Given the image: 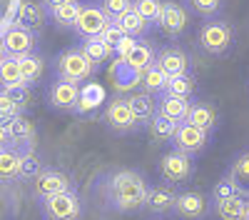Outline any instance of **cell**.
<instances>
[{
    "mask_svg": "<svg viewBox=\"0 0 249 220\" xmlns=\"http://www.w3.org/2000/svg\"><path fill=\"white\" fill-rule=\"evenodd\" d=\"M247 205H249V195L247 193H237L232 198L217 200V203H214V213H217L219 220H244Z\"/></svg>",
    "mask_w": 249,
    "mask_h": 220,
    "instance_id": "cell-20",
    "label": "cell"
},
{
    "mask_svg": "<svg viewBox=\"0 0 249 220\" xmlns=\"http://www.w3.org/2000/svg\"><path fill=\"white\" fill-rule=\"evenodd\" d=\"M234 45V28L219 18H207L199 25V48L210 55H227Z\"/></svg>",
    "mask_w": 249,
    "mask_h": 220,
    "instance_id": "cell-3",
    "label": "cell"
},
{
    "mask_svg": "<svg viewBox=\"0 0 249 220\" xmlns=\"http://www.w3.org/2000/svg\"><path fill=\"white\" fill-rule=\"evenodd\" d=\"M95 70L97 68L82 55L80 48H65L53 58V73H55V78H62V80L88 83V80L95 75Z\"/></svg>",
    "mask_w": 249,
    "mask_h": 220,
    "instance_id": "cell-2",
    "label": "cell"
},
{
    "mask_svg": "<svg viewBox=\"0 0 249 220\" xmlns=\"http://www.w3.org/2000/svg\"><path fill=\"white\" fill-rule=\"evenodd\" d=\"M135 43H137V38H130V35H124V38L120 40V43L115 45V50H112V53L117 55V60H122L124 55H127V53H130V50L135 48Z\"/></svg>",
    "mask_w": 249,
    "mask_h": 220,
    "instance_id": "cell-41",
    "label": "cell"
},
{
    "mask_svg": "<svg viewBox=\"0 0 249 220\" xmlns=\"http://www.w3.org/2000/svg\"><path fill=\"white\" fill-rule=\"evenodd\" d=\"M197 90V80L192 73H182V75H172L167 78V83H164V93L167 95H177V98H190L195 95Z\"/></svg>",
    "mask_w": 249,
    "mask_h": 220,
    "instance_id": "cell-27",
    "label": "cell"
},
{
    "mask_svg": "<svg viewBox=\"0 0 249 220\" xmlns=\"http://www.w3.org/2000/svg\"><path fill=\"white\" fill-rule=\"evenodd\" d=\"M160 175L167 185H184L190 183L195 175V163L190 155H184L179 150H170L167 155H162L160 160Z\"/></svg>",
    "mask_w": 249,
    "mask_h": 220,
    "instance_id": "cell-6",
    "label": "cell"
},
{
    "mask_svg": "<svg viewBox=\"0 0 249 220\" xmlns=\"http://www.w3.org/2000/svg\"><path fill=\"white\" fill-rule=\"evenodd\" d=\"M140 75L135 68H130L124 60H117V63L112 65V83L115 88L122 93V90H132L135 85H140Z\"/></svg>",
    "mask_w": 249,
    "mask_h": 220,
    "instance_id": "cell-28",
    "label": "cell"
},
{
    "mask_svg": "<svg viewBox=\"0 0 249 220\" xmlns=\"http://www.w3.org/2000/svg\"><path fill=\"white\" fill-rule=\"evenodd\" d=\"M175 200H177V193H175V185H167V183H160V185H150L147 190V208L150 213L155 215H162V213H170L175 208Z\"/></svg>",
    "mask_w": 249,
    "mask_h": 220,
    "instance_id": "cell-17",
    "label": "cell"
},
{
    "mask_svg": "<svg viewBox=\"0 0 249 220\" xmlns=\"http://www.w3.org/2000/svg\"><path fill=\"white\" fill-rule=\"evenodd\" d=\"M127 103H130V110L135 113V118L140 120V125H147L152 115L157 113V100L150 93H135L127 98Z\"/></svg>",
    "mask_w": 249,
    "mask_h": 220,
    "instance_id": "cell-24",
    "label": "cell"
},
{
    "mask_svg": "<svg viewBox=\"0 0 249 220\" xmlns=\"http://www.w3.org/2000/svg\"><path fill=\"white\" fill-rule=\"evenodd\" d=\"M192 100L190 98H177V95H167V93H160L157 98V115L172 120V123H184L187 113H190Z\"/></svg>",
    "mask_w": 249,
    "mask_h": 220,
    "instance_id": "cell-16",
    "label": "cell"
},
{
    "mask_svg": "<svg viewBox=\"0 0 249 220\" xmlns=\"http://www.w3.org/2000/svg\"><path fill=\"white\" fill-rule=\"evenodd\" d=\"M217 120H219V113L212 103H207V100H197V103L190 105V113H187V120L184 123H192L207 133H212L217 128Z\"/></svg>",
    "mask_w": 249,
    "mask_h": 220,
    "instance_id": "cell-19",
    "label": "cell"
},
{
    "mask_svg": "<svg viewBox=\"0 0 249 220\" xmlns=\"http://www.w3.org/2000/svg\"><path fill=\"white\" fill-rule=\"evenodd\" d=\"M77 10H80V3L77 0H68V3H60L55 8L48 10L50 20L60 28H72L75 25V18H77Z\"/></svg>",
    "mask_w": 249,
    "mask_h": 220,
    "instance_id": "cell-31",
    "label": "cell"
},
{
    "mask_svg": "<svg viewBox=\"0 0 249 220\" xmlns=\"http://www.w3.org/2000/svg\"><path fill=\"white\" fill-rule=\"evenodd\" d=\"M132 10L152 28V25H157V20H160L162 0H132Z\"/></svg>",
    "mask_w": 249,
    "mask_h": 220,
    "instance_id": "cell-34",
    "label": "cell"
},
{
    "mask_svg": "<svg viewBox=\"0 0 249 220\" xmlns=\"http://www.w3.org/2000/svg\"><path fill=\"white\" fill-rule=\"evenodd\" d=\"M172 145H175V150L195 158V155L204 153V148L210 145V133L192 123H179L172 135Z\"/></svg>",
    "mask_w": 249,
    "mask_h": 220,
    "instance_id": "cell-9",
    "label": "cell"
},
{
    "mask_svg": "<svg viewBox=\"0 0 249 220\" xmlns=\"http://www.w3.org/2000/svg\"><path fill=\"white\" fill-rule=\"evenodd\" d=\"M3 55H5V50H3V43H0V60H3Z\"/></svg>",
    "mask_w": 249,
    "mask_h": 220,
    "instance_id": "cell-44",
    "label": "cell"
},
{
    "mask_svg": "<svg viewBox=\"0 0 249 220\" xmlns=\"http://www.w3.org/2000/svg\"><path fill=\"white\" fill-rule=\"evenodd\" d=\"M155 58H157V53H155V48L147 43V40H137L135 48L124 55L122 60H124L130 68H135L137 73H142V70H147V68L155 63Z\"/></svg>",
    "mask_w": 249,
    "mask_h": 220,
    "instance_id": "cell-22",
    "label": "cell"
},
{
    "mask_svg": "<svg viewBox=\"0 0 249 220\" xmlns=\"http://www.w3.org/2000/svg\"><path fill=\"white\" fill-rule=\"evenodd\" d=\"M177 130V123H172V120L162 118V115H152V120L147 123V133L150 138L155 140V143H172V135Z\"/></svg>",
    "mask_w": 249,
    "mask_h": 220,
    "instance_id": "cell-29",
    "label": "cell"
},
{
    "mask_svg": "<svg viewBox=\"0 0 249 220\" xmlns=\"http://www.w3.org/2000/svg\"><path fill=\"white\" fill-rule=\"evenodd\" d=\"M8 95H10V100L20 108V110H25L28 105H30V93H28V85H18V88H10V90H5Z\"/></svg>",
    "mask_w": 249,
    "mask_h": 220,
    "instance_id": "cell-39",
    "label": "cell"
},
{
    "mask_svg": "<svg viewBox=\"0 0 249 220\" xmlns=\"http://www.w3.org/2000/svg\"><path fill=\"white\" fill-rule=\"evenodd\" d=\"M0 43H3V50L5 55H13V58H23L28 53H35V45H37V38L33 30L23 28V25H13L8 28V33L0 38Z\"/></svg>",
    "mask_w": 249,
    "mask_h": 220,
    "instance_id": "cell-12",
    "label": "cell"
},
{
    "mask_svg": "<svg viewBox=\"0 0 249 220\" xmlns=\"http://www.w3.org/2000/svg\"><path fill=\"white\" fill-rule=\"evenodd\" d=\"M18 65H20V78H23V85H35L45 73V58L37 55V53H28L23 58H18Z\"/></svg>",
    "mask_w": 249,
    "mask_h": 220,
    "instance_id": "cell-21",
    "label": "cell"
},
{
    "mask_svg": "<svg viewBox=\"0 0 249 220\" xmlns=\"http://www.w3.org/2000/svg\"><path fill=\"white\" fill-rule=\"evenodd\" d=\"M164 83H167V75H164L155 63L147 70H142V75H140V85L144 88V93H150V95L164 93Z\"/></svg>",
    "mask_w": 249,
    "mask_h": 220,
    "instance_id": "cell-32",
    "label": "cell"
},
{
    "mask_svg": "<svg viewBox=\"0 0 249 220\" xmlns=\"http://www.w3.org/2000/svg\"><path fill=\"white\" fill-rule=\"evenodd\" d=\"M150 183L137 170H117L107 180V203L117 213H135L147 203Z\"/></svg>",
    "mask_w": 249,
    "mask_h": 220,
    "instance_id": "cell-1",
    "label": "cell"
},
{
    "mask_svg": "<svg viewBox=\"0 0 249 220\" xmlns=\"http://www.w3.org/2000/svg\"><path fill=\"white\" fill-rule=\"evenodd\" d=\"M122 38H124V33H122V30H120V28L112 23V20H110V25H107L105 30H102V33H100V40H102V43H107L112 50H115V45L120 43Z\"/></svg>",
    "mask_w": 249,
    "mask_h": 220,
    "instance_id": "cell-40",
    "label": "cell"
},
{
    "mask_svg": "<svg viewBox=\"0 0 249 220\" xmlns=\"http://www.w3.org/2000/svg\"><path fill=\"white\" fill-rule=\"evenodd\" d=\"M30 188H33V195L37 200H43L48 195H55V193H65V190H75L72 185V178L68 173H62L57 168H43L33 180H30Z\"/></svg>",
    "mask_w": 249,
    "mask_h": 220,
    "instance_id": "cell-8",
    "label": "cell"
},
{
    "mask_svg": "<svg viewBox=\"0 0 249 220\" xmlns=\"http://www.w3.org/2000/svg\"><path fill=\"white\" fill-rule=\"evenodd\" d=\"M157 25L162 28V33L167 38H179L187 25H190V15H187V8L177 0H162V13Z\"/></svg>",
    "mask_w": 249,
    "mask_h": 220,
    "instance_id": "cell-10",
    "label": "cell"
},
{
    "mask_svg": "<svg viewBox=\"0 0 249 220\" xmlns=\"http://www.w3.org/2000/svg\"><path fill=\"white\" fill-rule=\"evenodd\" d=\"M100 8L105 10V15L110 20H115L120 13H124L127 8H132V0H100Z\"/></svg>",
    "mask_w": 249,
    "mask_h": 220,
    "instance_id": "cell-38",
    "label": "cell"
},
{
    "mask_svg": "<svg viewBox=\"0 0 249 220\" xmlns=\"http://www.w3.org/2000/svg\"><path fill=\"white\" fill-rule=\"evenodd\" d=\"M227 178H230L242 193L249 195V153H242V155L234 160L232 168H230V175H227Z\"/></svg>",
    "mask_w": 249,
    "mask_h": 220,
    "instance_id": "cell-33",
    "label": "cell"
},
{
    "mask_svg": "<svg viewBox=\"0 0 249 220\" xmlns=\"http://www.w3.org/2000/svg\"><path fill=\"white\" fill-rule=\"evenodd\" d=\"M8 145V135H5V128L0 125V148H5Z\"/></svg>",
    "mask_w": 249,
    "mask_h": 220,
    "instance_id": "cell-43",
    "label": "cell"
},
{
    "mask_svg": "<svg viewBox=\"0 0 249 220\" xmlns=\"http://www.w3.org/2000/svg\"><path fill=\"white\" fill-rule=\"evenodd\" d=\"M155 65L167 75H182V73H190V65H192V60L190 55H187L179 45H167V48H162L155 58Z\"/></svg>",
    "mask_w": 249,
    "mask_h": 220,
    "instance_id": "cell-14",
    "label": "cell"
},
{
    "mask_svg": "<svg viewBox=\"0 0 249 220\" xmlns=\"http://www.w3.org/2000/svg\"><path fill=\"white\" fill-rule=\"evenodd\" d=\"M80 83H72V80H62L55 78L50 88H48V103L53 110H75L80 103Z\"/></svg>",
    "mask_w": 249,
    "mask_h": 220,
    "instance_id": "cell-11",
    "label": "cell"
},
{
    "mask_svg": "<svg viewBox=\"0 0 249 220\" xmlns=\"http://www.w3.org/2000/svg\"><path fill=\"white\" fill-rule=\"evenodd\" d=\"M237 193H242L230 178H222L219 183L212 188V203H217V200H224V198H232V195H237Z\"/></svg>",
    "mask_w": 249,
    "mask_h": 220,
    "instance_id": "cell-37",
    "label": "cell"
},
{
    "mask_svg": "<svg viewBox=\"0 0 249 220\" xmlns=\"http://www.w3.org/2000/svg\"><path fill=\"white\" fill-rule=\"evenodd\" d=\"M43 168H45L43 160H40L33 150H23V155H20V178H23V180H33Z\"/></svg>",
    "mask_w": 249,
    "mask_h": 220,
    "instance_id": "cell-35",
    "label": "cell"
},
{
    "mask_svg": "<svg viewBox=\"0 0 249 220\" xmlns=\"http://www.w3.org/2000/svg\"><path fill=\"white\" fill-rule=\"evenodd\" d=\"M20 155L23 150L18 148H0V183H13L20 178Z\"/></svg>",
    "mask_w": 249,
    "mask_h": 220,
    "instance_id": "cell-23",
    "label": "cell"
},
{
    "mask_svg": "<svg viewBox=\"0 0 249 220\" xmlns=\"http://www.w3.org/2000/svg\"><path fill=\"white\" fill-rule=\"evenodd\" d=\"M40 3H43L45 10H50V8H55V5H60V3H68V0H40Z\"/></svg>",
    "mask_w": 249,
    "mask_h": 220,
    "instance_id": "cell-42",
    "label": "cell"
},
{
    "mask_svg": "<svg viewBox=\"0 0 249 220\" xmlns=\"http://www.w3.org/2000/svg\"><path fill=\"white\" fill-rule=\"evenodd\" d=\"M5 128V135H8V145L10 148H18V150H30V143L35 138V128L30 120L20 113L15 118H10L8 123H3Z\"/></svg>",
    "mask_w": 249,
    "mask_h": 220,
    "instance_id": "cell-15",
    "label": "cell"
},
{
    "mask_svg": "<svg viewBox=\"0 0 249 220\" xmlns=\"http://www.w3.org/2000/svg\"><path fill=\"white\" fill-rule=\"evenodd\" d=\"M0 85H3V90H10V88L23 85L18 58H13V55H3V60H0Z\"/></svg>",
    "mask_w": 249,
    "mask_h": 220,
    "instance_id": "cell-30",
    "label": "cell"
},
{
    "mask_svg": "<svg viewBox=\"0 0 249 220\" xmlns=\"http://www.w3.org/2000/svg\"><path fill=\"white\" fill-rule=\"evenodd\" d=\"M172 210L184 220H204L207 213H210V200L199 190H184V193H177Z\"/></svg>",
    "mask_w": 249,
    "mask_h": 220,
    "instance_id": "cell-13",
    "label": "cell"
},
{
    "mask_svg": "<svg viewBox=\"0 0 249 220\" xmlns=\"http://www.w3.org/2000/svg\"><path fill=\"white\" fill-rule=\"evenodd\" d=\"M112 23L124 33V35H130V38H142L144 33H147L150 30V25L147 23H144V20L132 10V8H127V10H124V13H120L115 20H112Z\"/></svg>",
    "mask_w": 249,
    "mask_h": 220,
    "instance_id": "cell-25",
    "label": "cell"
},
{
    "mask_svg": "<svg viewBox=\"0 0 249 220\" xmlns=\"http://www.w3.org/2000/svg\"><path fill=\"white\" fill-rule=\"evenodd\" d=\"M45 20H48V10L43 8L40 0H23V3H20V8H18V25L37 33V30H43Z\"/></svg>",
    "mask_w": 249,
    "mask_h": 220,
    "instance_id": "cell-18",
    "label": "cell"
},
{
    "mask_svg": "<svg viewBox=\"0 0 249 220\" xmlns=\"http://www.w3.org/2000/svg\"><path fill=\"white\" fill-rule=\"evenodd\" d=\"M244 220H249V205H247V213H244Z\"/></svg>",
    "mask_w": 249,
    "mask_h": 220,
    "instance_id": "cell-45",
    "label": "cell"
},
{
    "mask_svg": "<svg viewBox=\"0 0 249 220\" xmlns=\"http://www.w3.org/2000/svg\"><path fill=\"white\" fill-rule=\"evenodd\" d=\"M40 210L45 220H77L82 215V203L75 190L55 193L40 200Z\"/></svg>",
    "mask_w": 249,
    "mask_h": 220,
    "instance_id": "cell-4",
    "label": "cell"
},
{
    "mask_svg": "<svg viewBox=\"0 0 249 220\" xmlns=\"http://www.w3.org/2000/svg\"><path fill=\"white\" fill-rule=\"evenodd\" d=\"M80 50H82V55H85L95 68H100L102 63H107V60L115 55L112 48H110L107 43H102L100 38H88V40H82Z\"/></svg>",
    "mask_w": 249,
    "mask_h": 220,
    "instance_id": "cell-26",
    "label": "cell"
},
{
    "mask_svg": "<svg viewBox=\"0 0 249 220\" xmlns=\"http://www.w3.org/2000/svg\"><path fill=\"white\" fill-rule=\"evenodd\" d=\"M110 25V18L105 15L97 3H80L77 18H75V25L72 30L77 33L80 40H88V38H100V33Z\"/></svg>",
    "mask_w": 249,
    "mask_h": 220,
    "instance_id": "cell-7",
    "label": "cell"
},
{
    "mask_svg": "<svg viewBox=\"0 0 249 220\" xmlns=\"http://www.w3.org/2000/svg\"><path fill=\"white\" fill-rule=\"evenodd\" d=\"M102 120L107 123V128L112 133H120V135L137 133L142 128L140 120L135 118V113L130 110L127 98H122V95H115V98H110L105 103V115H102Z\"/></svg>",
    "mask_w": 249,
    "mask_h": 220,
    "instance_id": "cell-5",
    "label": "cell"
},
{
    "mask_svg": "<svg viewBox=\"0 0 249 220\" xmlns=\"http://www.w3.org/2000/svg\"><path fill=\"white\" fill-rule=\"evenodd\" d=\"M184 3L190 5V10H195L202 18H214L222 10L224 0H184Z\"/></svg>",
    "mask_w": 249,
    "mask_h": 220,
    "instance_id": "cell-36",
    "label": "cell"
}]
</instances>
